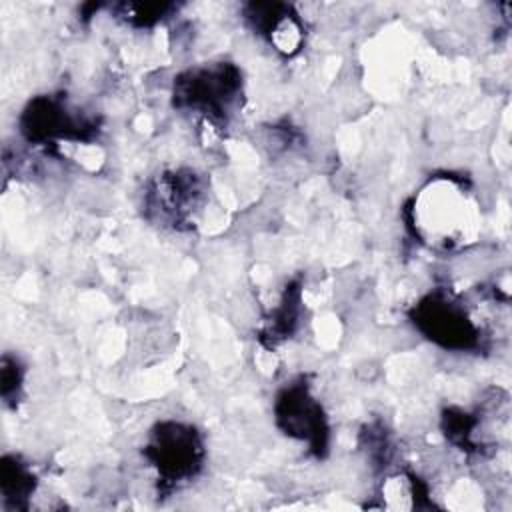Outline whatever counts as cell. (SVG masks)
<instances>
[{
	"instance_id": "6da1fadb",
	"label": "cell",
	"mask_w": 512,
	"mask_h": 512,
	"mask_svg": "<svg viewBox=\"0 0 512 512\" xmlns=\"http://www.w3.org/2000/svg\"><path fill=\"white\" fill-rule=\"evenodd\" d=\"M412 226L430 248L454 250L478 230V206L472 192L450 176L430 180L412 204Z\"/></svg>"
},
{
	"instance_id": "7a4b0ae2",
	"label": "cell",
	"mask_w": 512,
	"mask_h": 512,
	"mask_svg": "<svg viewBox=\"0 0 512 512\" xmlns=\"http://www.w3.org/2000/svg\"><path fill=\"white\" fill-rule=\"evenodd\" d=\"M146 456L158 474L168 482H182L192 476L202 462V444L192 426L180 422H162L156 426Z\"/></svg>"
},
{
	"instance_id": "3957f363",
	"label": "cell",
	"mask_w": 512,
	"mask_h": 512,
	"mask_svg": "<svg viewBox=\"0 0 512 512\" xmlns=\"http://www.w3.org/2000/svg\"><path fill=\"white\" fill-rule=\"evenodd\" d=\"M414 322L432 342L444 348L464 350L478 342V330L468 310L462 302L444 294L424 298L414 310Z\"/></svg>"
},
{
	"instance_id": "277c9868",
	"label": "cell",
	"mask_w": 512,
	"mask_h": 512,
	"mask_svg": "<svg viewBox=\"0 0 512 512\" xmlns=\"http://www.w3.org/2000/svg\"><path fill=\"white\" fill-rule=\"evenodd\" d=\"M238 88V70L234 66H216L190 72L188 78L180 82L176 96L190 108L202 110L206 116L210 114L212 120H228Z\"/></svg>"
},
{
	"instance_id": "5b68a950",
	"label": "cell",
	"mask_w": 512,
	"mask_h": 512,
	"mask_svg": "<svg viewBox=\"0 0 512 512\" xmlns=\"http://www.w3.org/2000/svg\"><path fill=\"white\" fill-rule=\"evenodd\" d=\"M278 420L286 434L310 442L314 448L324 446L328 428L322 406L302 386H290L278 402Z\"/></svg>"
}]
</instances>
